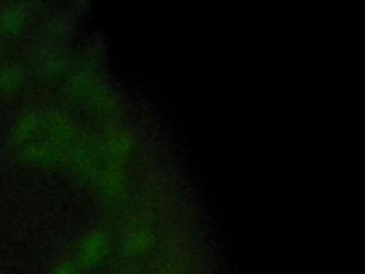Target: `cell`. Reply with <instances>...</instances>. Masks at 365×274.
I'll return each instance as SVG.
<instances>
[{
    "label": "cell",
    "mask_w": 365,
    "mask_h": 274,
    "mask_svg": "<svg viewBox=\"0 0 365 274\" xmlns=\"http://www.w3.org/2000/svg\"><path fill=\"white\" fill-rule=\"evenodd\" d=\"M23 13L16 4H9L3 10H0V31L4 36H11L19 31L23 24Z\"/></svg>",
    "instance_id": "1"
},
{
    "label": "cell",
    "mask_w": 365,
    "mask_h": 274,
    "mask_svg": "<svg viewBox=\"0 0 365 274\" xmlns=\"http://www.w3.org/2000/svg\"><path fill=\"white\" fill-rule=\"evenodd\" d=\"M48 274H74L73 270L66 264H57L54 265Z\"/></svg>",
    "instance_id": "3"
},
{
    "label": "cell",
    "mask_w": 365,
    "mask_h": 274,
    "mask_svg": "<svg viewBox=\"0 0 365 274\" xmlns=\"http://www.w3.org/2000/svg\"><path fill=\"white\" fill-rule=\"evenodd\" d=\"M19 83H20V76L17 70L11 67L4 68L0 74V93L6 96L11 94L13 90L19 86Z\"/></svg>",
    "instance_id": "2"
}]
</instances>
